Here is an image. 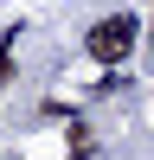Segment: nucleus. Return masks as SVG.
<instances>
[{
    "label": "nucleus",
    "instance_id": "f257e3e1",
    "mask_svg": "<svg viewBox=\"0 0 154 160\" xmlns=\"http://www.w3.org/2000/svg\"><path fill=\"white\" fill-rule=\"evenodd\" d=\"M135 13H116V19H103V26H90V38H84V51L96 64H116V58H128V51H135Z\"/></svg>",
    "mask_w": 154,
    "mask_h": 160
},
{
    "label": "nucleus",
    "instance_id": "f03ea898",
    "mask_svg": "<svg viewBox=\"0 0 154 160\" xmlns=\"http://www.w3.org/2000/svg\"><path fill=\"white\" fill-rule=\"evenodd\" d=\"M7 71H13V58H7V51H0V83H7Z\"/></svg>",
    "mask_w": 154,
    "mask_h": 160
}]
</instances>
